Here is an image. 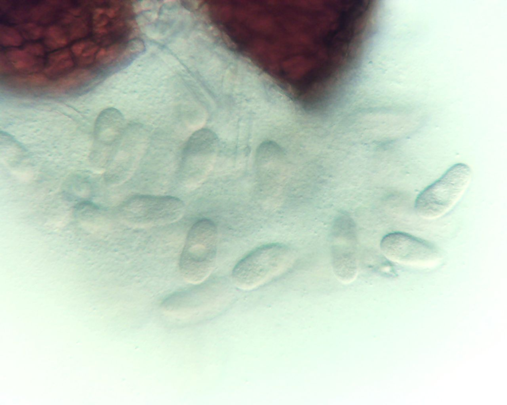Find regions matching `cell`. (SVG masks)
<instances>
[{
  "label": "cell",
  "instance_id": "obj_6",
  "mask_svg": "<svg viewBox=\"0 0 507 405\" xmlns=\"http://www.w3.org/2000/svg\"><path fill=\"white\" fill-rule=\"evenodd\" d=\"M217 144L216 136L209 129L198 130L190 136L182 151L179 169L183 184L190 188L203 181L213 164Z\"/></svg>",
  "mask_w": 507,
  "mask_h": 405
},
{
  "label": "cell",
  "instance_id": "obj_4",
  "mask_svg": "<svg viewBox=\"0 0 507 405\" xmlns=\"http://www.w3.org/2000/svg\"><path fill=\"white\" fill-rule=\"evenodd\" d=\"M185 206L179 198L171 196L137 195L124 201L119 216L126 224L144 227L172 224L183 215Z\"/></svg>",
  "mask_w": 507,
  "mask_h": 405
},
{
  "label": "cell",
  "instance_id": "obj_16",
  "mask_svg": "<svg viewBox=\"0 0 507 405\" xmlns=\"http://www.w3.org/2000/svg\"><path fill=\"white\" fill-rule=\"evenodd\" d=\"M27 50L30 52H33L35 54H39L42 52V48L40 46L37 45H30L27 47Z\"/></svg>",
  "mask_w": 507,
  "mask_h": 405
},
{
  "label": "cell",
  "instance_id": "obj_12",
  "mask_svg": "<svg viewBox=\"0 0 507 405\" xmlns=\"http://www.w3.org/2000/svg\"><path fill=\"white\" fill-rule=\"evenodd\" d=\"M7 55L11 63L17 69L26 70L30 69L34 66L35 60L33 58L24 51L11 50L8 52Z\"/></svg>",
  "mask_w": 507,
  "mask_h": 405
},
{
  "label": "cell",
  "instance_id": "obj_9",
  "mask_svg": "<svg viewBox=\"0 0 507 405\" xmlns=\"http://www.w3.org/2000/svg\"><path fill=\"white\" fill-rule=\"evenodd\" d=\"M222 283L217 279L205 280L195 287L169 295L163 301L162 307L169 313L188 317L192 311L211 297Z\"/></svg>",
  "mask_w": 507,
  "mask_h": 405
},
{
  "label": "cell",
  "instance_id": "obj_1",
  "mask_svg": "<svg viewBox=\"0 0 507 405\" xmlns=\"http://www.w3.org/2000/svg\"><path fill=\"white\" fill-rule=\"evenodd\" d=\"M295 255L286 244L271 243L261 245L244 256L232 272L234 285L249 290L261 286L286 272Z\"/></svg>",
  "mask_w": 507,
  "mask_h": 405
},
{
  "label": "cell",
  "instance_id": "obj_11",
  "mask_svg": "<svg viewBox=\"0 0 507 405\" xmlns=\"http://www.w3.org/2000/svg\"><path fill=\"white\" fill-rule=\"evenodd\" d=\"M49 67L47 72L57 74L69 68L72 61L67 51L62 50L52 55L49 59Z\"/></svg>",
  "mask_w": 507,
  "mask_h": 405
},
{
  "label": "cell",
  "instance_id": "obj_7",
  "mask_svg": "<svg viewBox=\"0 0 507 405\" xmlns=\"http://www.w3.org/2000/svg\"><path fill=\"white\" fill-rule=\"evenodd\" d=\"M355 231L350 217L343 215L335 220L332 235V268L336 276L344 283L353 281L357 272Z\"/></svg>",
  "mask_w": 507,
  "mask_h": 405
},
{
  "label": "cell",
  "instance_id": "obj_2",
  "mask_svg": "<svg viewBox=\"0 0 507 405\" xmlns=\"http://www.w3.org/2000/svg\"><path fill=\"white\" fill-rule=\"evenodd\" d=\"M218 230L211 220L202 218L189 230L179 259V270L187 281L194 284L206 280L215 265Z\"/></svg>",
  "mask_w": 507,
  "mask_h": 405
},
{
  "label": "cell",
  "instance_id": "obj_15",
  "mask_svg": "<svg viewBox=\"0 0 507 405\" xmlns=\"http://www.w3.org/2000/svg\"><path fill=\"white\" fill-rule=\"evenodd\" d=\"M21 29L24 36L29 39H37L42 34L41 29L33 24L25 25Z\"/></svg>",
  "mask_w": 507,
  "mask_h": 405
},
{
  "label": "cell",
  "instance_id": "obj_5",
  "mask_svg": "<svg viewBox=\"0 0 507 405\" xmlns=\"http://www.w3.org/2000/svg\"><path fill=\"white\" fill-rule=\"evenodd\" d=\"M380 248L391 261L419 270L434 268L441 263L443 255L431 243L403 232H393L384 236Z\"/></svg>",
  "mask_w": 507,
  "mask_h": 405
},
{
  "label": "cell",
  "instance_id": "obj_3",
  "mask_svg": "<svg viewBox=\"0 0 507 405\" xmlns=\"http://www.w3.org/2000/svg\"><path fill=\"white\" fill-rule=\"evenodd\" d=\"M471 179V171L468 165L455 164L418 195L414 204L415 213L428 220L445 215L463 196Z\"/></svg>",
  "mask_w": 507,
  "mask_h": 405
},
{
  "label": "cell",
  "instance_id": "obj_8",
  "mask_svg": "<svg viewBox=\"0 0 507 405\" xmlns=\"http://www.w3.org/2000/svg\"><path fill=\"white\" fill-rule=\"evenodd\" d=\"M141 129L138 126H131L126 129L116 152L110 161V168L106 178L111 183L123 182L132 173L140 158L144 141Z\"/></svg>",
  "mask_w": 507,
  "mask_h": 405
},
{
  "label": "cell",
  "instance_id": "obj_10",
  "mask_svg": "<svg viewBox=\"0 0 507 405\" xmlns=\"http://www.w3.org/2000/svg\"><path fill=\"white\" fill-rule=\"evenodd\" d=\"M126 129L124 117L119 111L114 108L102 110L95 124L91 156L97 154L102 147L112 146L118 143Z\"/></svg>",
  "mask_w": 507,
  "mask_h": 405
},
{
  "label": "cell",
  "instance_id": "obj_14",
  "mask_svg": "<svg viewBox=\"0 0 507 405\" xmlns=\"http://www.w3.org/2000/svg\"><path fill=\"white\" fill-rule=\"evenodd\" d=\"M0 39L2 44L9 45H18L22 41V39L18 33L14 30L8 27L0 29Z\"/></svg>",
  "mask_w": 507,
  "mask_h": 405
},
{
  "label": "cell",
  "instance_id": "obj_13",
  "mask_svg": "<svg viewBox=\"0 0 507 405\" xmlns=\"http://www.w3.org/2000/svg\"><path fill=\"white\" fill-rule=\"evenodd\" d=\"M46 42L51 47L57 48L65 45L66 39L62 31L56 27H51L48 31Z\"/></svg>",
  "mask_w": 507,
  "mask_h": 405
}]
</instances>
